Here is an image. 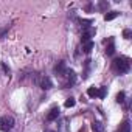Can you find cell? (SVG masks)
Segmentation results:
<instances>
[{
	"mask_svg": "<svg viewBox=\"0 0 132 132\" xmlns=\"http://www.w3.org/2000/svg\"><path fill=\"white\" fill-rule=\"evenodd\" d=\"M67 75H69V84H70V86H73V84H75V81H76L75 72H73V70H70V72H67Z\"/></svg>",
	"mask_w": 132,
	"mask_h": 132,
	"instance_id": "10",
	"label": "cell"
},
{
	"mask_svg": "<svg viewBox=\"0 0 132 132\" xmlns=\"http://www.w3.org/2000/svg\"><path fill=\"white\" fill-rule=\"evenodd\" d=\"M123 36H124V39H130L132 31H130V30H124V31H123Z\"/></svg>",
	"mask_w": 132,
	"mask_h": 132,
	"instance_id": "15",
	"label": "cell"
},
{
	"mask_svg": "<svg viewBox=\"0 0 132 132\" xmlns=\"http://www.w3.org/2000/svg\"><path fill=\"white\" fill-rule=\"evenodd\" d=\"M34 82H36L40 89H44V90H48V89L53 87V82H51V79H50L48 76H37V78L34 79Z\"/></svg>",
	"mask_w": 132,
	"mask_h": 132,
	"instance_id": "3",
	"label": "cell"
},
{
	"mask_svg": "<svg viewBox=\"0 0 132 132\" xmlns=\"http://www.w3.org/2000/svg\"><path fill=\"white\" fill-rule=\"evenodd\" d=\"M54 73L59 75V76H65V75H67V69H65V64H64V62H57V64H56Z\"/></svg>",
	"mask_w": 132,
	"mask_h": 132,
	"instance_id": "4",
	"label": "cell"
},
{
	"mask_svg": "<svg viewBox=\"0 0 132 132\" xmlns=\"http://www.w3.org/2000/svg\"><path fill=\"white\" fill-rule=\"evenodd\" d=\"M2 67H3V70H5L6 73H10V67H8L6 64H3V62H2Z\"/></svg>",
	"mask_w": 132,
	"mask_h": 132,
	"instance_id": "18",
	"label": "cell"
},
{
	"mask_svg": "<svg viewBox=\"0 0 132 132\" xmlns=\"http://www.w3.org/2000/svg\"><path fill=\"white\" fill-rule=\"evenodd\" d=\"M118 132H130V124H129L127 120L123 121V124L120 126V130H118Z\"/></svg>",
	"mask_w": 132,
	"mask_h": 132,
	"instance_id": "8",
	"label": "cell"
},
{
	"mask_svg": "<svg viewBox=\"0 0 132 132\" xmlns=\"http://www.w3.org/2000/svg\"><path fill=\"white\" fill-rule=\"evenodd\" d=\"M113 53H115V45H113V39L110 37V39H109V45L106 47V54L112 56Z\"/></svg>",
	"mask_w": 132,
	"mask_h": 132,
	"instance_id": "6",
	"label": "cell"
},
{
	"mask_svg": "<svg viewBox=\"0 0 132 132\" xmlns=\"http://www.w3.org/2000/svg\"><path fill=\"white\" fill-rule=\"evenodd\" d=\"M57 117H59V107H51L50 112H48V115H47V120H48V121H53V120H56Z\"/></svg>",
	"mask_w": 132,
	"mask_h": 132,
	"instance_id": "5",
	"label": "cell"
},
{
	"mask_svg": "<svg viewBox=\"0 0 132 132\" xmlns=\"http://www.w3.org/2000/svg\"><path fill=\"white\" fill-rule=\"evenodd\" d=\"M92 48H93V42H92V40H90V42H86V44L82 45V51H84V53H90Z\"/></svg>",
	"mask_w": 132,
	"mask_h": 132,
	"instance_id": "9",
	"label": "cell"
},
{
	"mask_svg": "<svg viewBox=\"0 0 132 132\" xmlns=\"http://www.w3.org/2000/svg\"><path fill=\"white\" fill-rule=\"evenodd\" d=\"M14 127V118L13 117H2L0 118V129L2 130H5V132H8V130H11Z\"/></svg>",
	"mask_w": 132,
	"mask_h": 132,
	"instance_id": "2",
	"label": "cell"
},
{
	"mask_svg": "<svg viewBox=\"0 0 132 132\" xmlns=\"http://www.w3.org/2000/svg\"><path fill=\"white\" fill-rule=\"evenodd\" d=\"M130 69V61L124 56H120L117 59H113L112 62V70L115 73H127Z\"/></svg>",
	"mask_w": 132,
	"mask_h": 132,
	"instance_id": "1",
	"label": "cell"
},
{
	"mask_svg": "<svg viewBox=\"0 0 132 132\" xmlns=\"http://www.w3.org/2000/svg\"><path fill=\"white\" fill-rule=\"evenodd\" d=\"M92 129H93V132H103L104 130V126H103L101 121H93L92 123Z\"/></svg>",
	"mask_w": 132,
	"mask_h": 132,
	"instance_id": "7",
	"label": "cell"
},
{
	"mask_svg": "<svg viewBox=\"0 0 132 132\" xmlns=\"http://www.w3.org/2000/svg\"><path fill=\"white\" fill-rule=\"evenodd\" d=\"M75 103H76V101H75V98H69L67 101H65V107H73V106H75Z\"/></svg>",
	"mask_w": 132,
	"mask_h": 132,
	"instance_id": "13",
	"label": "cell"
},
{
	"mask_svg": "<svg viewBox=\"0 0 132 132\" xmlns=\"http://www.w3.org/2000/svg\"><path fill=\"white\" fill-rule=\"evenodd\" d=\"M124 96H126V93H124V92H120V93L117 95V103H123V101H124Z\"/></svg>",
	"mask_w": 132,
	"mask_h": 132,
	"instance_id": "14",
	"label": "cell"
},
{
	"mask_svg": "<svg viewBox=\"0 0 132 132\" xmlns=\"http://www.w3.org/2000/svg\"><path fill=\"white\" fill-rule=\"evenodd\" d=\"M87 95H89L90 98H95V96H98V89H96V87H90V89L87 90Z\"/></svg>",
	"mask_w": 132,
	"mask_h": 132,
	"instance_id": "12",
	"label": "cell"
},
{
	"mask_svg": "<svg viewBox=\"0 0 132 132\" xmlns=\"http://www.w3.org/2000/svg\"><path fill=\"white\" fill-rule=\"evenodd\" d=\"M51 132H53V130H51Z\"/></svg>",
	"mask_w": 132,
	"mask_h": 132,
	"instance_id": "19",
	"label": "cell"
},
{
	"mask_svg": "<svg viewBox=\"0 0 132 132\" xmlns=\"http://www.w3.org/2000/svg\"><path fill=\"white\" fill-rule=\"evenodd\" d=\"M109 8V2H101L100 3V10H107Z\"/></svg>",
	"mask_w": 132,
	"mask_h": 132,
	"instance_id": "17",
	"label": "cell"
},
{
	"mask_svg": "<svg viewBox=\"0 0 132 132\" xmlns=\"http://www.w3.org/2000/svg\"><path fill=\"white\" fill-rule=\"evenodd\" d=\"M117 16H118V13H117V11H110L109 14H106V16H104V20H106V22H107V20H113Z\"/></svg>",
	"mask_w": 132,
	"mask_h": 132,
	"instance_id": "11",
	"label": "cell"
},
{
	"mask_svg": "<svg viewBox=\"0 0 132 132\" xmlns=\"http://www.w3.org/2000/svg\"><path fill=\"white\" fill-rule=\"evenodd\" d=\"M98 96H100V98H104V96H106V87H101V89L98 90Z\"/></svg>",
	"mask_w": 132,
	"mask_h": 132,
	"instance_id": "16",
	"label": "cell"
}]
</instances>
